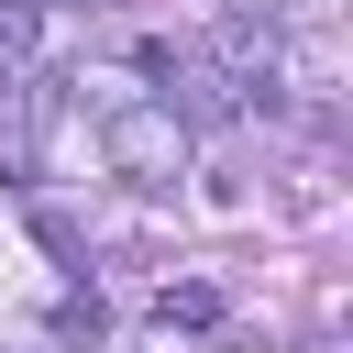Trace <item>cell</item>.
Returning <instances> with one entry per match:
<instances>
[{
	"label": "cell",
	"instance_id": "6da1fadb",
	"mask_svg": "<svg viewBox=\"0 0 353 353\" xmlns=\"http://www.w3.org/2000/svg\"><path fill=\"white\" fill-rule=\"evenodd\" d=\"M110 165H121V176H165V165H176V121H165V110H121V121H110Z\"/></svg>",
	"mask_w": 353,
	"mask_h": 353
},
{
	"label": "cell",
	"instance_id": "7a4b0ae2",
	"mask_svg": "<svg viewBox=\"0 0 353 353\" xmlns=\"http://www.w3.org/2000/svg\"><path fill=\"white\" fill-rule=\"evenodd\" d=\"M154 320H165V331H210V320H221V287H165Z\"/></svg>",
	"mask_w": 353,
	"mask_h": 353
},
{
	"label": "cell",
	"instance_id": "3957f363",
	"mask_svg": "<svg viewBox=\"0 0 353 353\" xmlns=\"http://www.w3.org/2000/svg\"><path fill=\"white\" fill-rule=\"evenodd\" d=\"M33 33H44V22H33V0H0V66H22V55H33Z\"/></svg>",
	"mask_w": 353,
	"mask_h": 353
}]
</instances>
